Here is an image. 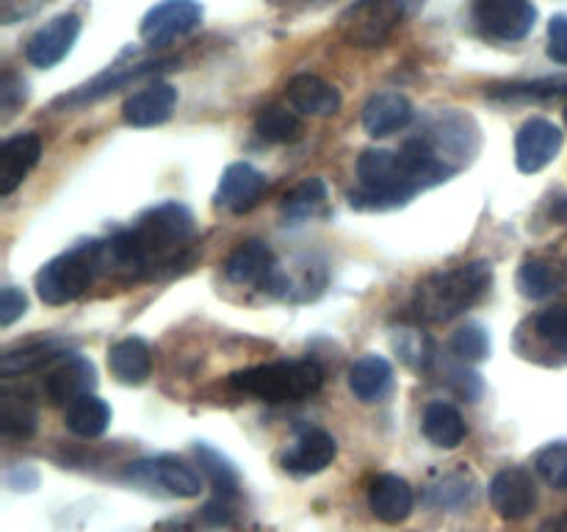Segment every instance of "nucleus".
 <instances>
[{
  "mask_svg": "<svg viewBox=\"0 0 567 532\" xmlns=\"http://www.w3.org/2000/svg\"><path fill=\"white\" fill-rule=\"evenodd\" d=\"M109 369L125 386H142L153 371V352L142 338H122L109 349Z\"/></svg>",
  "mask_w": 567,
  "mask_h": 532,
  "instance_id": "b1692460",
  "label": "nucleus"
},
{
  "mask_svg": "<svg viewBox=\"0 0 567 532\" xmlns=\"http://www.w3.org/2000/svg\"><path fill=\"white\" fill-rule=\"evenodd\" d=\"M266 3L282 11H310V9H321V6L332 3V0H266Z\"/></svg>",
  "mask_w": 567,
  "mask_h": 532,
  "instance_id": "37998d69",
  "label": "nucleus"
},
{
  "mask_svg": "<svg viewBox=\"0 0 567 532\" xmlns=\"http://www.w3.org/2000/svg\"><path fill=\"white\" fill-rule=\"evenodd\" d=\"M6 482H9V488H14V491H25V482L31 488H37V482H39V477H37V471L31 469V466H17L14 471H9V477H6Z\"/></svg>",
  "mask_w": 567,
  "mask_h": 532,
  "instance_id": "79ce46f5",
  "label": "nucleus"
},
{
  "mask_svg": "<svg viewBox=\"0 0 567 532\" xmlns=\"http://www.w3.org/2000/svg\"><path fill=\"white\" fill-rule=\"evenodd\" d=\"M81 28L83 22L75 11L55 14L53 20L39 25L25 42L28 64L39 66V70H50V66H55L59 61H64L66 55H70V50L75 48L78 37H81Z\"/></svg>",
  "mask_w": 567,
  "mask_h": 532,
  "instance_id": "9d476101",
  "label": "nucleus"
},
{
  "mask_svg": "<svg viewBox=\"0 0 567 532\" xmlns=\"http://www.w3.org/2000/svg\"><path fill=\"white\" fill-rule=\"evenodd\" d=\"M0 430L9 438H28L37 430V410L28 399L20 397H3V408H0Z\"/></svg>",
  "mask_w": 567,
  "mask_h": 532,
  "instance_id": "473e14b6",
  "label": "nucleus"
},
{
  "mask_svg": "<svg viewBox=\"0 0 567 532\" xmlns=\"http://www.w3.org/2000/svg\"><path fill=\"white\" fill-rule=\"evenodd\" d=\"M255 133L264 142L291 144L302 136V120L293 111L282 109V105H269V109L255 116Z\"/></svg>",
  "mask_w": 567,
  "mask_h": 532,
  "instance_id": "c756f323",
  "label": "nucleus"
},
{
  "mask_svg": "<svg viewBox=\"0 0 567 532\" xmlns=\"http://www.w3.org/2000/svg\"><path fill=\"white\" fill-rule=\"evenodd\" d=\"M563 114H565V125H567V105H565V111H563Z\"/></svg>",
  "mask_w": 567,
  "mask_h": 532,
  "instance_id": "a18cd8bd",
  "label": "nucleus"
},
{
  "mask_svg": "<svg viewBox=\"0 0 567 532\" xmlns=\"http://www.w3.org/2000/svg\"><path fill=\"white\" fill-rule=\"evenodd\" d=\"M321 382H324V369L310 358L252 366L230 377V386L236 391L252 393L266 402H299V399L313 397Z\"/></svg>",
  "mask_w": 567,
  "mask_h": 532,
  "instance_id": "7ed1b4c3",
  "label": "nucleus"
},
{
  "mask_svg": "<svg viewBox=\"0 0 567 532\" xmlns=\"http://www.w3.org/2000/svg\"><path fill=\"white\" fill-rule=\"evenodd\" d=\"M471 491H474V488L465 482V477H452V480H446L443 485L435 488L432 502H435L437 508H460V504L468 502Z\"/></svg>",
  "mask_w": 567,
  "mask_h": 532,
  "instance_id": "e433bc0d",
  "label": "nucleus"
},
{
  "mask_svg": "<svg viewBox=\"0 0 567 532\" xmlns=\"http://www.w3.org/2000/svg\"><path fill=\"white\" fill-rule=\"evenodd\" d=\"M125 480L138 488H147V491L158 488V491L181 499H194L203 491V477H199V471L194 466L183 463L181 458H172V454L136 460V463H131L125 469Z\"/></svg>",
  "mask_w": 567,
  "mask_h": 532,
  "instance_id": "6e6552de",
  "label": "nucleus"
},
{
  "mask_svg": "<svg viewBox=\"0 0 567 532\" xmlns=\"http://www.w3.org/2000/svg\"><path fill=\"white\" fill-rule=\"evenodd\" d=\"M203 25V6L197 0H164L144 14L138 33L150 48H166L175 39Z\"/></svg>",
  "mask_w": 567,
  "mask_h": 532,
  "instance_id": "1a4fd4ad",
  "label": "nucleus"
},
{
  "mask_svg": "<svg viewBox=\"0 0 567 532\" xmlns=\"http://www.w3.org/2000/svg\"><path fill=\"white\" fill-rule=\"evenodd\" d=\"M408 14V0H354L338 20V31L354 48L385 42Z\"/></svg>",
  "mask_w": 567,
  "mask_h": 532,
  "instance_id": "423d86ee",
  "label": "nucleus"
},
{
  "mask_svg": "<svg viewBox=\"0 0 567 532\" xmlns=\"http://www.w3.org/2000/svg\"><path fill=\"white\" fill-rule=\"evenodd\" d=\"M360 192L352 194L354 208L385 211L410 203L421 192L393 150L371 147L358 158Z\"/></svg>",
  "mask_w": 567,
  "mask_h": 532,
  "instance_id": "20e7f679",
  "label": "nucleus"
},
{
  "mask_svg": "<svg viewBox=\"0 0 567 532\" xmlns=\"http://www.w3.org/2000/svg\"><path fill=\"white\" fill-rule=\"evenodd\" d=\"M518 291L526 299H551L554 294H559L567 286V275L563 266L551 264L546 258H526L518 269Z\"/></svg>",
  "mask_w": 567,
  "mask_h": 532,
  "instance_id": "393cba45",
  "label": "nucleus"
},
{
  "mask_svg": "<svg viewBox=\"0 0 567 532\" xmlns=\"http://www.w3.org/2000/svg\"><path fill=\"white\" fill-rule=\"evenodd\" d=\"M413 103L402 92H377L363 105V127L374 139L393 136L413 122Z\"/></svg>",
  "mask_w": 567,
  "mask_h": 532,
  "instance_id": "a211bd4d",
  "label": "nucleus"
},
{
  "mask_svg": "<svg viewBox=\"0 0 567 532\" xmlns=\"http://www.w3.org/2000/svg\"><path fill=\"white\" fill-rule=\"evenodd\" d=\"M288 103L299 111V114L308 116H332L341 111V92L338 86L327 83L324 78L313 75V72H299L288 81L286 86Z\"/></svg>",
  "mask_w": 567,
  "mask_h": 532,
  "instance_id": "6ab92c4d",
  "label": "nucleus"
},
{
  "mask_svg": "<svg viewBox=\"0 0 567 532\" xmlns=\"http://www.w3.org/2000/svg\"><path fill=\"white\" fill-rule=\"evenodd\" d=\"M166 64H175V61H147V64H136V66H111V70H105L103 75L94 78L92 83H86V86H81L78 92H72L70 98H61L59 105H83V103H92V100H100L105 98V94L116 92L120 86H125V83L136 81V78H144L150 75V72H158L161 66Z\"/></svg>",
  "mask_w": 567,
  "mask_h": 532,
  "instance_id": "5701e85b",
  "label": "nucleus"
},
{
  "mask_svg": "<svg viewBox=\"0 0 567 532\" xmlns=\"http://www.w3.org/2000/svg\"><path fill=\"white\" fill-rule=\"evenodd\" d=\"M103 272L100 260V242L75 244L66 253L55 255L53 260L39 269L37 294L44 305H66L75 303L83 291L94 283V277Z\"/></svg>",
  "mask_w": 567,
  "mask_h": 532,
  "instance_id": "39448f33",
  "label": "nucleus"
},
{
  "mask_svg": "<svg viewBox=\"0 0 567 532\" xmlns=\"http://www.w3.org/2000/svg\"><path fill=\"white\" fill-rule=\"evenodd\" d=\"M532 332L548 352L557 355L559 360H567V303L540 310L532 319Z\"/></svg>",
  "mask_w": 567,
  "mask_h": 532,
  "instance_id": "7c9ffc66",
  "label": "nucleus"
},
{
  "mask_svg": "<svg viewBox=\"0 0 567 532\" xmlns=\"http://www.w3.org/2000/svg\"><path fill=\"white\" fill-rule=\"evenodd\" d=\"M64 355L66 352L55 341L28 344V347L17 349V352H6L3 355V360H0V375H3V377L28 375V371L42 369V366L53 364V360H61Z\"/></svg>",
  "mask_w": 567,
  "mask_h": 532,
  "instance_id": "c85d7f7f",
  "label": "nucleus"
},
{
  "mask_svg": "<svg viewBox=\"0 0 567 532\" xmlns=\"http://www.w3.org/2000/svg\"><path fill=\"white\" fill-rule=\"evenodd\" d=\"M421 430H424V436L441 449L460 447V443L465 441V436H468L463 413L449 402L426 405L424 419H421Z\"/></svg>",
  "mask_w": 567,
  "mask_h": 532,
  "instance_id": "a878e982",
  "label": "nucleus"
},
{
  "mask_svg": "<svg viewBox=\"0 0 567 532\" xmlns=\"http://www.w3.org/2000/svg\"><path fill=\"white\" fill-rule=\"evenodd\" d=\"M369 508L382 524H402L415 508V493L408 480L396 474H380L369 485Z\"/></svg>",
  "mask_w": 567,
  "mask_h": 532,
  "instance_id": "aec40b11",
  "label": "nucleus"
},
{
  "mask_svg": "<svg viewBox=\"0 0 567 532\" xmlns=\"http://www.w3.org/2000/svg\"><path fill=\"white\" fill-rule=\"evenodd\" d=\"M535 469L554 491L567 493V441H554L540 449L535 458Z\"/></svg>",
  "mask_w": 567,
  "mask_h": 532,
  "instance_id": "f704fd0d",
  "label": "nucleus"
},
{
  "mask_svg": "<svg viewBox=\"0 0 567 532\" xmlns=\"http://www.w3.org/2000/svg\"><path fill=\"white\" fill-rule=\"evenodd\" d=\"M540 532H567V513H559L554 515V519H548L546 524L540 526Z\"/></svg>",
  "mask_w": 567,
  "mask_h": 532,
  "instance_id": "c03bdc74",
  "label": "nucleus"
},
{
  "mask_svg": "<svg viewBox=\"0 0 567 532\" xmlns=\"http://www.w3.org/2000/svg\"><path fill=\"white\" fill-rule=\"evenodd\" d=\"M324 181H321V177H308V181L299 183L291 194H286V200H282V214H286L288 219H308V216H316L324 208Z\"/></svg>",
  "mask_w": 567,
  "mask_h": 532,
  "instance_id": "2f4dec72",
  "label": "nucleus"
},
{
  "mask_svg": "<svg viewBox=\"0 0 567 532\" xmlns=\"http://www.w3.org/2000/svg\"><path fill=\"white\" fill-rule=\"evenodd\" d=\"M563 142L565 133L551 120L535 116V120L524 122L518 136H515V164L526 175H535L557 158Z\"/></svg>",
  "mask_w": 567,
  "mask_h": 532,
  "instance_id": "9b49d317",
  "label": "nucleus"
},
{
  "mask_svg": "<svg viewBox=\"0 0 567 532\" xmlns=\"http://www.w3.org/2000/svg\"><path fill=\"white\" fill-rule=\"evenodd\" d=\"M22 100H25V81L17 78L14 72H6L3 81H0V109L11 114Z\"/></svg>",
  "mask_w": 567,
  "mask_h": 532,
  "instance_id": "ea45409f",
  "label": "nucleus"
},
{
  "mask_svg": "<svg viewBox=\"0 0 567 532\" xmlns=\"http://www.w3.org/2000/svg\"><path fill=\"white\" fill-rule=\"evenodd\" d=\"M493 269L487 260L454 266L449 272H435L415 288L413 308L424 321H452L476 305L491 288Z\"/></svg>",
  "mask_w": 567,
  "mask_h": 532,
  "instance_id": "f03ea898",
  "label": "nucleus"
},
{
  "mask_svg": "<svg viewBox=\"0 0 567 532\" xmlns=\"http://www.w3.org/2000/svg\"><path fill=\"white\" fill-rule=\"evenodd\" d=\"M338 454L336 438L327 430H305L297 441L291 443L286 454H282V469L291 471L297 477L321 474L327 466H332Z\"/></svg>",
  "mask_w": 567,
  "mask_h": 532,
  "instance_id": "f3484780",
  "label": "nucleus"
},
{
  "mask_svg": "<svg viewBox=\"0 0 567 532\" xmlns=\"http://www.w3.org/2000/svg\"><path fill=\"white\" fill-rule=\"evenodd\" d=\"M393 386V366L382 355H363L349 369V388L360 402H380Z\"/></svg>",
  "mask_w": 567,
  "mask_h": 532,
  "instance_id": "4be33fe9",
  "label": "nucleus"
},
{
  "mask_svg": "<svg viewBox=\"0 0 567 532\" xmlns=\"http://www.w3.org/2000/svg\"><path fill=\"white\" fill-rule=\"evenodd\" d=\"M194 454H197L203 474L208 477L210 485H214L216 497L233 502V499L238 497V488H241V477H238L236 466H233L225 454L216 452L214 447H208V443H194Z\"/></svg>",
  "mask_w": 567,
  "mask_h": 532,
  "instance_id": "cd10ccee",
  "label": "nucleus"
},
{
  "mask_svg": "<svg viewBox=\"0 0 567 532\" xmlns=\"http://www.w3.org/2000/svg\"><path fill=\"white\" fill-rule=\"evenodd\" d=\"M28 308V299L20 288L14 286H6L0 291V327H11Z\"/></svg>",
  "mask_w": 567,
  "mask_h": 532,
  "instance_id": "4c0bfd02",
  "label": "nucleus"
},
{
  "mask_svg": "<svg viewBox=\"0 0 567 532\" xmlns=\"http://www.w3.org/2000/svg\"><path fill=\"white\" fill-rule=\"evenodd\" d=\"M194 238V214L186 205L161 203L144 211L133 227H125L109 242H100V260L105 275H125L127 280L153 277L175 266Z\"/></svg>",
  "mask_w": 567,
  "mask_h": 532,
  "instance_id": "f257e3e1",
  "label": "nucleus"
},
{
  "mask_svg": "<svg viewBox=\"0 0 567 532\" xmlns=\"http://www.w3.org/2000/svg\"><path fill=\"white\" fill-rule=\"evenodd\" d=\"M487 493H491L493 510L507 521L524 519L537 504L535 477L526 469H520V466H509V469L498 471L491 480Z\"/></svg>",
  "mask_w": 567,
  "mask_h": 532,
  "instance_id": "f8f14e48",
  "label": "nucleus"
},
{
  "mask_svg": "<svg viewBox=\"0 0 567 532\" xmlns=\"http://www.w3.org/2000/svg\"><path fill=\"white\" fill-rule=\"evenodd\" d=\"M449 347H452V352L457 355L460 360L480 364V360H485L487 355H491V336H487V330L482 325L468 321V325H463L457 332H454Z\"/></svg>",
  "mask_w": 567,
  "mask_h": 532,
  "instance_id": "72a5a7b5",
  "label": "nucleus"
},
{
  "mask_svg": "<svg viewBox=\"0 0 567 532\" xmlns=\"http://www.w3.org/2000/svg\"><path fill=\"white\" fill-rule=\"evenodd\" d=\"M42 155L39 133H14L0 147V197H9L17 186H22Z\"/></svg>",
  "mask_w": 567,
  "mask_h": 532,
  "instance_id": "dca6fc26",
  "label": "nucleus"
},
{
  "mask_svg": "<svg viewBox=\"0 0 567 532\" xmlns=\"http://www.w3.org/2000/svg\"><path fill=\"white\" fill-rule=\"evenodd\" d=\"M266 186L269 183H266V175L258 166L247 164V161H236V164L221 172L214 203L216 208H225L230 214H244V211L255 208L260 203Z\"/></svg>",
  "mask_w": 567,
  "mask_h": 532,
  "instance_id": "ddd939ff",
  "label": "nucleus"
},
{
  "mask_svg": "<svg viewBox=\"0 0 567 532\" xmlns=\"http://www.w3.org/2000/svg\"><path fill=\"white\" fill-rule=\"evenodd\" d=\"M203 515L210 521V524H230V521H233V504L227 502V499L216 497L214 502L205 504Z\"/></svg>",
  "mask_w": 567,
  "mask_h": 532,
  "instance_id": "a19ab883",
  "label": "nucleus"
},
{
  "mask_svg": "<svg viewBox=\"0 0 567 532\" xmlns=\"http://www.w3.org/2000/svg\"><path fill=\"white\" fill-rule=\"evenodd\" d=\"M393 347H396V352L402 355L413 369H426V366H430L432 344L430 338L421 336L419 330H402L393 338Z\"/></svg>",
  "mask_w": 567,
  "mask_h": 532,
  "instance_id": "c9c22d12",
  "label": "nucleus"
},
{
  "mask_svg": "<svg viewBox=\"0 0 567 532\" xmlns=\"http://www.w3.org/2000/svg\"><path fill=\"white\" fill-rule=\"evenodd\" d=\"M471 22L487 42H524L537 22V6L532 0H474Z\"/></svg>",
  "mask_w": 567,
  "mask_h": 532,
  "instance_id": "0eeeda50",
  "label": "nucleus"
},
{
  "mask_svg": "<svg viewBox=\"0 0 567 532\" xmlns=\"http://www.w3.org/2000/svg\"><path fill=\"white\" fill-rule=\"evenodd\" d=\"M94 388H97V371H94L92 360L81 358V355H64L44 380V391L53 405H72L75 399L92 393Z\"/></svg>",
  "mask_w": 567,
  "mask_h": 532,
  "instance_id": "4468645a",
  "label": "nucleus"
},
{
  "mask_svg": "<svg viewBox=\"0 0 567 532\" xmlns=\"http://www.w3.org/2000/svg\"><path fill=\"white\" fill-rule=\"evenodd\" d=\"M548 55L557 64H567V14H554L548 22Z\"/></svg>",
  "mask_w": 567,
  "mask_h": 532,
  "instance_id": "58836bf2",
  "label": "nucleus"
},
{
  "mask_svg": "<svg viewBox=\"0 0 567 532\" xmlns=\"http://www.w3.org/2000/svg\"><path fill=\"white\" fill-rule=\"evenodd\" d=\"M275 269V253L269 244L258 238L238 244L225 264V275L238 286H266Z\"/></svg>",
  "mask_w": 567,
  "mask_h": 532,
  "instance_id": "412c9836",
  "label": "nucleus"
},
{
  "mask_svg": "<svg viewBox=\"0 0 567 532\" xmlns=\"http://www.w3.org/2000/svg\"><path fill=\"white\" fill-rule=\"evenodd\" d=\"M177 105V89L166 81H153L122 103V120L131 127L164 125Z\"/></svg>",
  "mask_w": 567,
  "mask_h": 532,
  "instance_id": "2eb2a0df",
  "label": "nucleus"
},
{
  "mask_svg": "<svg viewBox=\"0 0 567 532\" xmlns=\"http://www.w3.org/2000/svg\"><path fill=\"white\" fill-rule=\"evenodd\" d=\"M64 424L72 436L78 438H100L111 424V408L105 399L86 393V397L75 399L66 405Z\"/></svg>",
  "mask_w": 567,
  "mask_h": 532,
  "instance_id": "bb28decb",
  "label": "nucleus"
}]
</instances>
